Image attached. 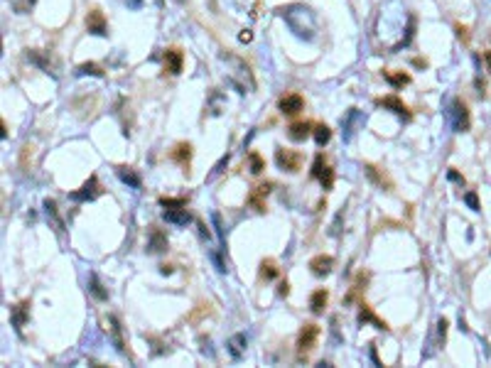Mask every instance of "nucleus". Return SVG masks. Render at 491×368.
I'll return each mask as SVG.
<instances>
[{
	"instance_id": "a878e982",
	"label": "nucleus",
	"mask_w": 491,
	"mask_h": 368,
	"mask_svg": "<svg viewBox=\"0 0 491 368\" xmlns=\"http://www.w3.org/2000/svg\"><path fill=\"white\" fill-rule=\"evenodd\" d=\"M76 74H79V76H86V74H89V76H98V79H101V76H103V69H101L98 64H94V62H86V64H79V67H76Z\"/></svg>"
},
{
	"instance_id": "5701e85b",
	"label": "nucleus",
	"mask_w": 491,
	"mask_h": 368,
	"mask_svg": "<svg viewBox=\"0 0 491 368\" xmlns=\"http://www.w3.org/2000/svg\"><path fill=\"white\" fill-rule=\"evenodd\" d=\"M189 157H192V145L189 143H179L172 150V160L179 162V165H189Z\"/></svg>"
},
{
	"instance_id": "72a5a7b5",
	"label": "nucleus",
	"mask_w": 491,
	"mask_h": 368,
	"mask_svg": "<svg viewBox=\"0 0 491 368\" xmlns=\"http://www.w3.org/2000/svg\"><path fill=\"white\" fill-rule=\"evenodd\" d=\"M207 108L211 110L214 115H219V113H221V93H219V91L211 93V103H209Z\"/></svg>"
},
{
	"instance_id": "f257e3e1",
	"label": "nucleus",
	"mask_w": 491,
	"mask_h": 368,
	"mask_svg": "<svg viewBox=\"0 0 491 368\" xmlns=\"http://www.w3.org/2000/svg\"><path fill=\"white\" fill-rule=\"evenodd\" d=\"M450 120H452L454 133H467L469 130V108L462 98H454L452 106H450Z\"/></svg>"
},
{
	"instance_id": "4c0bfd02",
	"label": "nucleus",
	"mask_w": 491,
	"mask_h": 368,
	"mask_svg": "<svg viewBox=\"0 0 491 368\" xmlns=\"http://www.w3.org/2000/svg\"><path fill=\"white\" fill-rule=\"evenodd\" d=\"M464 202H467V206H469L472 211H479V209H481V206H479V199H476V194H474V192L464 194Z\"/></svg>"
},
{
	"instance_id": "2eb2a0df",
	"label": "nucleus",
	"mask_w": 491,
	"mask_h": 368,
	"mask_svg": "<svg viewBox=\"0 0 491 368\" xmlns=\"http://www.w3.org/2000/svg\"><path fill=\"white\" fill-rule=\"evenodd\" d=\"M359 324H374L376 329L388 331V324H386L383 319H378L376 314H374V310H371L369 304H363V302H361V310H359Z\"/></svg>"
},
{
	"instance_id": "2f4dec72",
	"label": "nucleus",
	"mask_w": 491,
	"mask_h": 368,
	"mask_svg": "<svg viewBox=\"0 0 491 368\" xmlns=\"http://www.w3.org/2000/svg\"><path fill=\"white\" fill-rule=\"evenodd\" d=\"M413 37H415V15H410V20H408V30H405V37H403V42H400L398 47H408V44L413 42Z\"/></svg>"
},
{
	"instance_id": "49530a36",
	"label": "nucleus",
	"mask_w": 491,
	"mask_h": 368,
	"mask_svg": "<svg viewBox=\"0 0 491 368\" xmlns=\"http://www.w3.org/2000/svg\"><path fill=\"white\" fill-rule=\"evenodd\" d=\"M484 59H486V64H489V72H491V52H486V54H484Z\"/></svg>"
},
{
	"instance_id": "79ce46f5",
	"label": "nucleus",
	"mask_w": 491,
	"mask_h": 368,
	"mask_svg": "<svg viewBox=\"0 0 491 368\" xmlns=\"http://www.w3.org/2000/svg\"><path fill=\"white\" fill-rule=\"evenodd\" d=\"M287 292H290V285H287V282H280V285H278V294H280V297H287Z\"/></svg>"
},
{
	"instance_id": "e433bc0d",
	"label": "nucleus",
	"mask_w": 491,
	"mask_h": 368,
	"mask_svg": "<svg viewBox=\"0 0 491 368\" xmlns=\"http://www.w3.org/2000/svg\"><path fill=\"white\" fill-rule=\"evenodd\" d=\"M226 165H228V155H224V157H221V160H219V162L214 165V169H211V174H209V179H211V177H216V174H221V172H224V167H226Z\"/></svg>"
},
{
	"instance_id": "473e14b6",
	"label": "nucleus",
	"mask_w": 491,
	"mask_h": 368,
	"mask_svg": "<svg viewBox=\"0 0 491 368\" xmlns=\"http://www.w3.org/2000/svg\"><path fill=\"white\" fill-rule=\"evenodd\" d=\"M44 211H47V216H52L54 226L62 228V221H59V216H57V202H54V199H47V202H44Z\"/></svg>"
},
{
	"instance_id": "58836bf2",
	"label": "nucleus",
	"mask_w": 491,
	"mask_h": 368,
	"mask_svg": "<svg viewBox=\"0 0 491 368\" xmlns=\"http://www.w3.org/2000/svg\"><path fill=\"white\" fill-rule=\"evenodd\" d=\"M454 30H457V37H459V39H464V42L469 39V35H467V27H462V25H457Z\"/></svg>"
},
{
	"instance_id": "cd10ccee",
	"label": "nucleus",
	"mask_w": 491,
	"mask_h": 368,
	"mask_svg": "<svg viewBox=\"0 0 491 368\" xmlns=\"http://www.w3.org/2000/svg\"><path fill=\"white\" fill-rule=\"evenodd\" d=\"M37 0H10V8L18 13V15H27L32 8H35Z\"/></svg>"
},
{
	"instance_id": "9b49d317",
	"label": "nucleus",
	"mask_w": 491,
	"mask_h": 368,
	"mask_svg": "<svg viewBox=\"0 0 491 368\" xmlns=\"http://www.w3.org/2000/svg\"><path fill=\"white\" fill-rule=\"evenodd\" d=\"M363 123V118H361L359 108H349L346 110V115L341 118V133H344V140H351V135H354V128Z\"/></svg>"
},
{
	"instance_id": "c03bdc74",
	"label": "nucleus",
	"mask_w": 491,
	"mask_h": 368,
	"mask_svg": "<svg viewBox=\"0 0 491 368\" xmlns=\"http://www.w3.org/2000/svg\"><path fill=\"white\" fill-rule=\"evenodd\" d=\"M238 39H241V42H251V32H248V30H243V32L238 35Z\"/></svg>"
},
{
	"instance_id": "412c9836",
	"label": "nucleus",
	"mask_w": 491,
	"mask_h": 368,
	"mask_svg": "<svg viewBox=\"0 0 491 368\" xmlns=\"http://www.w3.org/2000/svg\"><path fill=\"white\" fill-rule=\"evenodd\" d=\"M228 353L233 356V358H241L245 351V334H233L231 339H228Z\"/></svg>"
},
{
	"instance_id": "c756f323",
	"label": "nucleus",
	"mask_w": 491,
	"mask_h": 368,
	"mask_svg": "<svg viewBox=\"0 0 491 368\" xmlns=\"http://www.w3.org/2000/svg\"><path fill=\"white\" fill-rule=\"evenodd\" d=\"M248 167H251L253 174H261V172L265 169V160L258 155V152H251V155H248Z\"/></svg>"
},
{
	"instance_id": "f3484780",
	"label": "nucleus",
	"mask_w": 491,
	"mask_h": 368,
	"mask_svg": "<svg viewBox=\"0 0 491 368\" xmlns=\"http://www.w3.org/2000/svg\"><path fill=\"white\" fill-rule=\"evenodd\" d=\"M327 302H329V292L320 287V290H315L312 297H310V310L312 314H324V307H327Z\"/></svg>"
},
{
	"instance_id": "39448f33",
	"label": "nucleus",
	"mask_w": 491,
	"mask_h": 368,
	"mask_svg": "<svg viewBox=\"0 0 491 368\" xmlns=\"http://www.w3.org/2000/svg\"><path fill=\"white\" fill-rule=\"evenodd\" d=\"M312 177L322 184V189H332V184H334V169L324 162V155H322V152H317V157H315Z\"/></svg>"
},
{
	"instance_id": "de8ad7c7",
	"label": "nucleus",
	"mask_w": 491,
	"mask_h": 368,
	"mask_svg": "<svg viewBox=\"0 0 491 368\" xmlns=\"http://www.w3.org/2000/svg\"><path fill=\"white\" fill-rule=\"evenodd\" d=\"M131 5H133V8H140L143 3H140V0H131Z\"/></svg>"
},
{
	"instance_id": "4be33fe9",
	"label": "nucleus",
	"mask_w": 491,
	"mask_h": 368,
	"mask_svg": "<svg viewBox=\"0 0 491 368\" xmlns=\"http://www.w3.org/2000/svg\"><path fill=\"white\" fill-rule=\"evenodd\" d=\"M27 59L32 62V64H37L42 72H47V74H54V69H52V64H49V59L42 54L39 49H27Z\"/></svg>"
},
{
	"instance_id": "b1692460",
	"label": "nucleus",
	"mask_w": 491,
	"mask_h": 368,
	"mask_svg": "<svg viewBox=\"0 0 491 368\" xmlns=\"http://www.w3.org/2000/svg\"><path fill=\"white\" fill-rule=\"evenodd\" d=\"M383 79L393 86V89H400V86H405V84H410V74H403V72H383Z\"/></svg>"
},
{
	"instance_id": "423d86ee",
	"label": "nucleus",
	"mask_w": 491,
	"mask_h": 368,
	"mask_svg": "<svg viewBox=\"0 0 491 368\" xmlns=\"http://www.w3.org/2000/svg\"><path fill=\"white\" fill-rule=\"evenodd\" d=\"M170 248V240L165 236V231L162 228H157V226H150V231H148V253L150 256H160V253H165Z\"/></svg>"
},
{
	"instance_id": "f704fd0d",
	"label": "nucleus",
	"mask_w": 491,
	"mask_h": 368,
	"mask_svg": "<svg viewBox=\"0 0 491 368\" xmlns=\"http://www.w3.org/2000/svg\"><path fill=\"white\" fill-rule=\"evenodd\" d=\"M211 221H214V228H216V233H219V238H221V248H224V226H221V214L219 211H214L211 214ZM226 251V248H224Z\"/></svg>"
},
{
	"instance_id": "c85d7f7f",
	"label": "nucleus",
	"mask_w": 491,
	"mask_h": 368,
	"mask_svg": "<svg viewBox=\"0 0 491 368\" xmlns=\"http://www.w3.org/2000/svg\"><path fill=\"white\" fill-rule=\"evenodd\" d=\"M261 277L263 280H273V277H278V268H275V260H263L261 263Z\"/></svg>"
},
{
	"instance_id": "393cba45",
	"label": "nucleus",
	"mask_w": 491,
	"mask_h": 368,
	"mask_svg": "<svg viewBox=\"0 0 491 368\" xmlns=\"http://www.w3.org/2000/svg\"><path fill=\"white\" fill-rule=\"evenodd\" d=\"M329 140H332V130H329V126H324V123L315 126V143H317L320 147H324Z\"/></svg>"
},
{
	"instance_id": "20e7f679",
	"label": "nucleus",
	"mask_w": 491,
	"mask_h": 368,
	"mask_svg": "<svg viewBox=\"0 0 491 368\" xmlns=\"http://www.w3.org/2000/svg\"><path fill=\"white\" fill-rule=\"evenodd\" d=\"M317 336H320V327H317V324H304L302 329H300V336H297V356H300V358L307 356L310 351L315 349Z\"/></svg>"
},
{
	"instance_id": "6ab92c4d",
	"label": "nucleus",
	"mask_w": 491,
	"mask_h": 368,
	"mask_svg": "<svg viewBox=\"0 0 491 368\" xmlns=\"http://www.w3.org/2000/svg\"><path fill=\"white\" fill-rule=\"evenodd\" d=\"M108 329H111V336H113V344H115V351L118 353H126V344H123V334H120V322H118V317H108Z\"/></svg>"
},
{
	"instance_id": "a19ab883",
	"label": "nucleus",
	"mask_w": 491,
	"mask_h": 368,
	"mask_svg": "<svg viewBox=\"0 0 491 368\" xmlns=\"http://www.w3.org/2000/svg\"><path fill=\"white\" fill-rule=\"evenodd\" d=\"M197 228H199V236H202V238H209V228L202 223V221H197Z\"/></svg>"
},
{
	"instance_id": "ddd939ff",
	"label": "nucleus",
	"mask_w": 491,
	"mask_h": 368,
	"mask_svg": "<svg viewBox=\"0 0 491 368\" xmlns=\"http://www.w3.org/2000/svg\"><path fill=\"white\" fill-rule=\"evenodd\" d=\"M182 64H185V54H182V49H177V47L165 49V72H167V74H179V72H182Z\"/></svg>"
},
{
	"instance_id": "7c9ffc66",
	"label": "nucleus",
	"mask_w": 491,
	"mask_h": 368,
	"mask_svg": "<svg viewBox=\"0 0 491 368\" xmlns=\"http://www.w3.org/2000/svg\"><path fill=\"white\" fill-rule=\"evenodd\" d=\"M160 206H165V209H182V206H187V199H185V197H177V199H172V197H160Z\"/></svg>"
},
{
	"instance_id": "c9c22d12",
	"label": "nucleus",
	"mask_w": 491,
	"mask_h": 368,
	"mask_svg": "<svg viewBox=\"0 0 491 368\" xmlns=\"http://www.w3.org/2000/svg\"><path fill=\"white\" fill-rule=\"evenodd\" d=\"M447 319L442 317V319H437V339H440V344H445V336H447Z\"/></svg>"
},
{
	"instance_id": "1a4fd4ad",
	"label": "nucleus",
	"mask_w": 491,
	"mask_h": 368,
	"mask_svg": "<svg viewBox=\"0 0 491 368\" xmlns=\"http://www.w3.org/2000/svg\"><path fill=\"white\" fill-rule=\"evenodd\" d=\"M280 113H285V115H297L300 110L304 108V98L300 96V93H287V96H283L280 98Z\"/></svg>"
},
{
	"instance_id": "7ed1b4c3",
	"label": "nucleus",
	"mask_w": 491,
	"mask_h": 368,
	"mask_svg": "<svg viewBox=\"0 0 491 368\" xmlns=\"http://www.w3.org/2000/svg\"><path fill=\"white\" fill-rule=\"evenodd\" d=\"M275 162H278L280 169L300 172V167H302V152L290 150V147H278V150H275Z\"/></svg>"
},
{
	"instance_id": "f8f14e48",
	"label": "nucleus",
	"mask_w": 491,
	"mask_h": 368,
	"mask_svg": "<svg viewBox=\"0 0 491 368\" xmlns=\"http://www.w3.org/2000/svg\"><path fill=\"white\" fill-rule=\"evenodd\" d=\"M332 268H334V258L332 256H315L312 260H310V270H312V275H317V277H324V275H329L332 273Z\"/></svg>"
},
{
	"instance_id": "0eeeda50",
	"label": "nucleus",
	"mask_w": 491,
	"mask_h": 368,
	"mask_svg": "<svg viewBox=\"0 0 491 368\" xmlns=\"http://www.w3.org/2000/svg\"><path fill=\"white\" fill-rule=\"evenodd\" d=\"M86 30L96 37H106L108 35V25H106V18H103V13L98 10V8H91L89 13H86Z\"/></svg>"
},
{
	"instance_id": "a18cd8bd",
	"label": "nucleus",
	"mask_w": 491,
	"mask_h": 368,
	"mask_svg": "<svg viewBox=\"0 0 491 368\" xmlns=\"http://www.w3.org/2000/svg\"><path fill=\"white\" fill-rule=\"evenodd\" d=\"M413 64H415V67H422V69L427 67V62H425V59H420V56H417V59H413Z\"/></svg>"
},
{
	"instance_id": "dca6fc26",
	"label": "nucleus",
	"mask_w": 491,
	"mask_h": 368,
	"mask_svg": "<svg viewBox=\"0 0 491 368\" xmlns=\"http://www.w3.org/2000/svg\"><path fill=\"white\" fill-rule=\"evenodd\" d=\"M162 219L167 221V223H172V226H187L189 221H192V216H189V211L182 206V209H165L162 211Z\"/></svg>"
},
{
	"instance_id": "37998d69",
	"label": "nucleus",
	"mask_w": 491,
	"mask_h": 368,
	"mask_svg": "<svg viewBox=\"0 0 491 368\" xmlns=\"http://www.w3.org/2000/svg\"><path fill=\"white\" fill-rule=\"evenodd\" d=\"M160 273H162V275H172L174 268H172V265H160Z\"/></svg>"
},
{
	"instance_id": "09e8293b",
	"label": "nucleus",
	"mask_w": 491,
	"mask_h": 368,
	"mask_svg": "<svg viewBox=\"0 0 491 368\" xmlns=\"http://www.w3.org/2000/svg\"><path fill=\"white\" fill-rule=\"evenodd\" d=\"M174 3H179V5H185V3H187V0H174Z\"/></svg>"
},
{
	"instance_id": "9d476101",
	"label": "nucleus",
	"mask_w": 491,
	"mask_h": 368,
	"mask_svg": "<svg viewBox=\"0 0 491 368\" xmlns=\"http://www.w3.org/2000/svg\"><path fill=\"white\" fill-rule=\"evenodd\" d=\"M376 103L378 106H383V108H391L396 115H400V118L410 120V110H408V106H405L398 96H383V98H376Z\"/></svg>"
},
{
	"instance_id": "aec40b11",
	"label": "nucleus",
	"mask_w": 491,
	"mask_h": 368,
	"mask_svg": "<svg viewBox=\"0 0 491 368\" xmlns=\"http://www.w3.org/2000/svg\"><path fill=\"white\" fill-rule=\"evenodd\" d=\"M89 292L94 294L98 302H106V299H108V290L103 287V282L98 280V275H96V273H91V275H89Z\"/></svg>"
},
{
	"instance_id": "ea45409f",
	"label": "nucleus",
	"mask_w": 491,
	"mask_h": 368,
	"mask_svg": "<svg viewBox=\"0 0 491 368\" xmlns=\"http://www.w3.org/2000/svg\"><path fill=\"white\" fill-rule=\"evenodd\" d=\"M450 179H452V182H457V184H464V177H462L459 172H454V169H450Z\"/></svg>"
},
{
	"instance_id": "6e6552de",
	"label": "nucleus",
	"mask_w": 491,
	"mask_h": 368,
	"mask_svg": "<svg viewBox=\"0 0 491 368\" xmlns=\"http://www.w3.org/2000/svg\"><path fill=\"white\" fill-rule=\"evenodd\" d=\"M30 319V299H25V302H20L15 307H10V324L15 327V331H22L25 327V322Z\"/></svg>"
},
{
	"instance_id": "bb28decb",
	"label": "nucleus",
	"mask_w": 491,
	"mask_h": 368,
	"mask_svg": "<svg viewBox=\"0 0 491 368\" xmlns=\"http://www.w3.org/2000/svg\"><path fill=\"white\" fill-rule=\"evenodd\" d=\"M363 169H366V177H369L371 182L376 184V187H381V189H383V187H391V182H388V179H386L383 174H378L376 167H374V165H366Z\"/></svg>"
},
{
	"instance_id": "4468645a",
	"label": "nucleus",
	"mask_w": 491,
	"mask_h": 368,
	"mask_svg": "<svg viewBox=\"0 0 491 368\" xmlns=\"http://www.w3.org/2000/svg\"><path fill=\"white\" fill-rule=\"evenodd\" d=\"M310 133H312V123L297 120V123H292V126L287 128V138L295 140V143H304V140L310 138Z\"/></svg>"
},
{
	"instance_id": "a211bd4d",
	"label": "nucleus",
	"mask_w": 491,
	"mask_h": 368,
	"mask_svg": "<svg viewBox=\"0 0 491 368\" xmlns=\"http://www.w3.org/2000/svg\"><path fill=\"white\" fill-rule=\"evenodd\" d=\"M115 174H118V179H120L123 184H128V187H133V189H140V177L133 172V167H126V165L115 167Z\"/></svg>"
},
{
	"instance_id": "f03ea898",
	"label": "nucleus",
	"mask_w": 491,
	"mask_h": 368,
	"mask_svg": "<svg viewBox=\"0 0 491 368\" xmlns=\"http://www.w3.org/2000/svg\"><path fill=\"white\" fill-rule=\"evenodd\" d=\"M101 194H103V187H101V182H98V177L91 174L86 182L81 184V189H76V192L69 194V199H72V202H94V199H98Z\"/></svg>"
}]
</instances>
